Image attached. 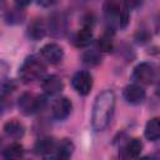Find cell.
Masks as SVG:
<instances>
[{
    "mask_svg": "<svg viewBox=\"0 0 160 160\" xmlns=\"http://www.w3.org/2000/svg\"><path fill=\"white\" fill-rule=\"evenodd\" d=\"M115 100L112 90H104L96 96L91 111V126L95 131H102L109 125L114 114Z\"/></svg>",
    "mask_w": 160,
    "mask_h": 160,
    "instance_id": "6da1fadb",
    "label": "cell"
},
{
    "mask_svg": "<svg viewBox=\"0 0 160 160\" xmlns=\"http://www.w3.org/2000/svg\"><path fill=\"white\" fill-rule=\"evenodd\" d=\"M45 72H46V65L40 58L35 55L28 56L19 68V76L21 81L25 84L42 79Z\"/></svg>",
    "mask_w": 160,
    "mask_h": 160,
    "instance_id": "7a4b0ae2",
    "label": "cell"
},
{
    "mask_svg": "<svg viewBox=\"0 0 160 160\" xmlns=\"http://www.w3.org/2000/svg\"><path fill=\"white\" fill-rule=\"evenodd\" d=\"M104 15L106 20L115 26L125 28L129 22V8L122 0H105Z\"/></svg>",
    "mask_w": 160,
    "mask_h": 160,
    "instance_id": "3957f363",
    "label": "cell"
},
{
    "mask_svg": "<svg viewBox=\"0 0 160 160\" xmlns=\"http://www.w3.org/2000/svg\"><path fill=\"white\" fill-rule=\"evenodd\" d=\"M44 102V98L38 96L32 92H24L18 99V108L22 115L29 116L38 112L42 108Z\"/></svg>",
    "mask_w": 160,
    "mask_h": 160,
    "instance_id": "277c9868",
    "label": "cell"
},
{
    "mask_svg": "<svg viewBox=\"0 0 160 160\" xmlns=\"http://www.w3.org/2000/svg\"><path fill=\"white\" fill-rule=\"evenodd\" d=\"M155 74L156 72H155V68H154L152 64H150V62H140L134 68L131 79L136 84L150 85L155 79Z\"/></svg>",
    "mask_w": 160,
    "mask_h": 160,
    "instance_id": "5b68a950",
    "label": "cell"
},
{
    "mask_svg": "<svg viewBox=\"0 0 160 160\" xmlns=\"http://www.w3.org/2000/svg\"><path fill=\"white\" fill-rule=\"evenodd\" d=\"M92 84H94L92 75H91L89 71H86V70L78 71V72L72 76V79H71V85H72L74 90H75L78 94L82 95V96L88 95V94L91 91Z\"/></svg>",
    "mask_w": 160,
    "mask_h": 160,
    "instance_id": "8992f818",
    "label": "cell"
},
{
    "mask_svg": "<svg viewBox=\"0 0 160 160\" xmlns=\"http://www.w3.org/2000/svg\"><path fill=\"white\" fill-rule=\"evenodd\" d=\"M40 55L46 62L55 65L64 59V50L56 42H48L40 49Z\"/></svg>",
    "mask_w": 160,
    "mask_h": 160,
    "instance_id": "52a82bcc",
    "label": "cell"
},
{
    "mask_svg": "<svg viewBox=\"0 0 160 160\" xmlns=\"http://www.w3.org/2000/svg\"><path fill=\"white\" fill-rule=\"evenodd\" d=\"M72 110V102L69 98H59L51 104V115L55 120H65Z\"/></svg>",
    "mask_w": 160,
    "mask_h": 160,
    "instance_id": "ba28073f",
    "label": "cell"
},
{
    "mask_svg": "<svg viewBox=\"0 0 160 160\" xmlns=\"http://www.w3.org/2000/svg\"><path fill=\"white\" fill-rule=\"evenodd\" d=\"M122 96L126 102H129L131 105H139L145 100L146 92H145L142 85L132 82V84H129L125 86V89L122 91Z\"/></svg>",
    "mask_w": 160,
    "mask_h": 160,
    "instance_id": "9c48e42d",
    "label": "cell"
},
{
    "mask_svg": "<svg viewBox=\"0 0 160 160\" xmlns=\"http://www.w3.org/2000/svg\"><path fill=\"white\" fill-rule=\"evenodd\" d=\"M41 89L49 96L58 95V94H60L62 91L64 82H62L61 78H59L58 75H49V76H45L42 79Z\"/></svg>",
    "mask_w": 160,
    "mask_h": 160,
    "instance_id": "30bf717a",
    "label": "cell"
},
{
    "mask_svg": "<svg viewBox=\"0 0 160 160\" xmlns=\"http://www.w3.org/2000/svg\"><path fill=\"white\" fill-rule=\"evenodd\" d=\"M2 130H4V134H5L8 138L15 139V140L22 138L24 134H25V128H24V125H22L19 120H16V119H11V120L6 121V122L4 124V126H2Z\"/></svg>",
    "mask_w": 160,
    "mask_h": 160,
    "instance_id": "8fae6325",
    "label": "cell"
},
{
    "mask_svg": "<svg viewBox=\"0 0 160 160\" xmlns=\"http://www.w3.org/2000/svg\"><path fill=\"white\" fill-rule=\"evenodd\" d=\"M55 148H56V142L52 138H41L39 139L35 145H34V152L36 155H40V156H48V155H51L54 154L55 151Z\"/></svg>",
    "mask_w": 160,
    "mask_h": 160,
    "instance_id": "7c38bea8",
    "label": "cell"
},
{
    "mask_svg": "<svg viewBox=\"0 0 160 160\" xmlns=\"http://www.w3.org/2000/svg\"><path fill=\"white\" fill-rule=\"evenodd\" d=\"M142 151V142L140 139H131L129 140L125 146L122 148L121 150V158H125V159H135V158H139L140 154Z\"/></svg>",
    "mask_w": 160,
    "mask_h": 160,
    "instance_id": "4fadbf2b",
    "label": "cell"
},
{
    "mask_svg": "<svg viewBox=\"0 0 160 160\" xmlns=\"http://www.w3.org/2000/svg\"><path fill=\"white\" fill-rule=\"evenodd\" d=\"M92 40V26L82 25V28L74 35L72 42L76 48H86Z\"/></svg>",
    "mask_w": 160,
    "mask_h": 160,
    "instance_id": "5bb4252c",
    "label": "cell"
},
{
    "mask_svg": "<svg viewBox=\"0 0 160 160\" xmlns=\"http://www.w3.org/2000/svg\"><path fill=\"white\" fill-rule=\"evenodd\" d=\"M46 34V25L42 19H34L28 26V35L34 41L40 40Z\"/></svg>",
    "mask_w": 160,
    "mask_h": 160,
    "instance_id": "9a60e30c",
    "label": "cell"
},
{
    "mask_svg": "<svg viewBox=\"0 0 160 160\" xmlns=\"http://www.w3.org/2000/svg\"><path fill=\"white\" fill-rule=\"evenodd\" d=\"M144 136L149 141L160 140V118H152L146 122L144 129Z\"/></svg>",
    "mask_w": 160,
    "mask_h": 160,
    "instance_id": "2e32d148",
    "label": "cell"
},
{
    "mask_svg": "<svg viewBox=\"0 0 160 160\" xmlns=\"http://www.w3.org/2000/svg\"><path fill=\"white\" fill-rule=\"evenodd\" d=\"M74 150H75L74 142L69 139H62L59 144H56V148H55V151H54V158L69 159V158H71Z\"/></svg>",
    "mask_w": 160,
    "mask_h": 160,
    "instance_id": "e0dca14e",
    "label": "cell"
},
{
    "mask_svg": "<svg viewBox=\"0 0 160 160\" xmlns=\"http://www.w3.org/2000/svg\"><path fill=\"white\" fill-rule=\"evenodd\" d=\"M49 28L52 35L61 36L66 31V21L62 15H52L49 21Z\"/></svg>",
    "mask_w": 160,
    "mask_h": 160,
    "instance_id": "ac0fdd59",
    "label": "cell"
},
{
    "mask_svg": "<svg viewBox=\"0 0 160 160\" xmlns=\"http://www.w3.org/2000/svg\"><path fill=\"white\" fill-rule=\"evenodd\" d=\"M24 146L19 142H11L8 146H5V149L2 150V156L5 159H20L24 156Z\"/></svg>",
    "mask_w": 160,
    "mask_h": 160,
    "instance_id": "d6986e66",
    "label": "cell"
},
{
    "mask_svg": "<svg viewBox=\"0 0 160 160\" xmlns=\"http://www.w3.org/2000/svg\"><path fill=\"white\" fill-rule=\"evenodd\" d=\"M98 48L101 52H110L112 50V36L109 32L102 34L98 40Z\"/></svg>",
    "mask_w": 160,
    "mask_h": 160,
    "instance_id": "ffe728a7",
    "label": "cell"
},
{
    "mask_svg": "<svg viewBox=\"0 0 160 160\" xmlns=\"http://www.w3.org/2000/svg\"><path fill=\"white\" fill-rule=\"evenodd\" d=\"M82 61L85 64H88V65L94 66V65L100 64L101 56H100L99 51H96V50H88V51H85L82 54Z\"/></svg>",
    "mask_w": 160,
    "mask_h": 160,
    "instance_id": "44dd1931",
    "label": "cell"
},
{
    "mask_svg": "<svg viewBox=\"0 0 160 160\" xmlns=\"http://www.w3.org/2000/svg\"><path fill=\"white\" fill-rule=\"evenodd\" d=\"M16 85L12 80H4L1 82V96L5 98L8 94H11L14 90H15Z\"/></svg>",
    "mask_w": 160,
    "mask_h": 160,
    "instance_id": "7402d4cb",
    "label": "cell"
},
{
    "mask_svg": "<svg viewBox=\"0 0 160 160\" xmlns=\"http://www.w3.org/2000/svg\"><path fill=\"white\" fill-rule=\"evenodd\" d=\"M24 18V14H20V10H10L8 14L6 20H9L8 22L12 24V22H21Z\"/></svg>",
    "mask_w": 160,
    "mask_h": 160,
    "instance_id": "603a6c76",
    "label": "cell"
},
{
    "mask_svg": "<svg viewBox=\"0 0 160 160\" xmlns=\"http://www.w3.org/2000/svg\"><path fill=\"white\" fill-rule=\"evenodd\" d=\"M125 2V5L129 8V9H134V8H138L139 5H141L142 0H122Z\"/></svg>",
    "mask_w": 160,
    "mask_h": 160,
    "instance_id": "cb8c5ba5",
    "label": "cell"
},
{
    "mask_svg": "<svg viewBox=\"0 0 160 160\" xmlns=\"http://www.w3.org/2000/svg\"><path fill=\"white\" fill-rule=\"evenodd\" d=\"M56 1L58 0H38V4L41 5V6H44V8H49V6L54 5Z\"/></svg>",
    "mask_w": 160,
    "mask_h": 160,
    "instance_id": "d4e9b609",
    "label": "cell"
},
{
    "mask_svg": "<svg viewBox=\"0 0 160 160\" xmlns=\"http://www.w3.org/2000/svg\"><path fill=\"white\" fill-rule=\"evenodd\" d=\"M14 1H15V4H16L18 8H26L28 5L31 4L32 0H14Z\"/></svg>",
    "mask_w": 160,
    "mask_h": 160,
    "instance_id": "484cf974",
    "label": "cell"
},
{
    "mask_svg": "<svg viewBox=\"0 0 160 160\" xmlns=\"http://www.w3.org/2000/svg\"><path fill=\"white\" fill-rule=\"evenodd\" d=\"M155 92H156V96L160 99V82L158 84V86H156V91H155Z\"/></svg>",
    "mask_w": 160,
    "mask_h": 160,
    "instance_id": "4316f807",
    "label": "cell"
}]
</instances>
